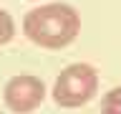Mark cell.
<instances>
[{"label": "cell", "mask_w": 121, "mask_h": 114, "mask_svg": "<svg viewBox=\"0 0 121 114\" xmlns=\"http://www.w3.org/2000/svg\"><path fill=\"white\" fill-rule=\"evenodd\" d=\"M23 33L30 43L48 51H58L78 38L81 15L68 3H45L23 15Z\"/></svg>", "instance_id": "cell-1"}, {"label": "cell", "mask_w": 121, "mask_h": 114, "mask_svg": "<svg viewBox=\"0 0 121 114\" xmlns=\"http://www.w3.org/2000/svg\"><path fill=\"white\" fill-rule=\"evenodd\" d=\"M98 91V71L91 63H71L58 74L53 84V101L63 109H78L88 104Z\"/></svg>", "instance_id": "cell-2"}, {"label": "cell", "mask_w": 121, "mask_h": 114, "mask_svg": "<svg viewBox=\"0 0 121 114\" xmlns=\"http://www.w3.org/2000/svg\"><path fill=\"white\" fill-rule=\"evenodd\" d=\"M45 99V84L33 74H18L10 76L3 89V101L15 114H30L43 104Z\"/></svg>", "instance_id": "cell-3"}, {"label": "cell", "mask_w": 121, "mask_h": 114, "mask_svg": "<svg viewBox=\"0 0 121 114\" xmlns=\"http://www.w3.org/2000/svg\"><path fill=\"white\" fill-rule=\"evenodd\" d=\"M101 114H121V86H113L101 99Z\"/></svg>", "instance_id": "cell-4"}, {"label": "cell", "mask_w": 121, "mask_h": 114, "mask_svg": "<svg viewBox=\"0 0 121 114\" xmlns=\"http://www.w3.org/2000/svg\"><path fill=\"white\" fill-rule=\"evenodd\" d=\"M15 38V20L5 8H0V46L10 43Z\"/></svg>", "instance_id": "cell-5"}, {"label": "cell", "mask_w": 121, "mask_h": 114, "mask_svg": "<svg viewBox=\"0 0 121 114\" xmlns=\"http://www.w3.org/2000/svg\"><path fill=\"white\" fill-rule=\"evenodd\" d=\"M0 114H3V112H0Z\"/></svg>", "instance_id": "cell-6"}]
</instances>
